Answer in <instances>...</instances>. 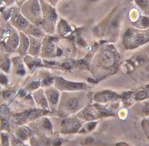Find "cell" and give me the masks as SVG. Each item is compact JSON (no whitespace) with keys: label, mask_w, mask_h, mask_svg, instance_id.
<instances>
[{"label":"cell","mask_w":149,"mask_h":146,"mask_svg":"<svg viewBox=\"0 0 149 146\" xmlns=\"http://www.w3.org/2000/svg\"><path fill=\"white\" fill-rule=\"evenodd\" d=\"M117 145H127V144H125V143H119V144H117Z\"/></svg>","instance_id":"d590c367"},{"label":"cell","mask_w":149,"mask_h":146,"mask_svg":"<svg viewBox=\"0 0 149 146\" xmlns=\"http://www.w3.org/2000/svg\"><path fill=\"white\" fill-rule=\"evenodd\" d=\"M54 145H55V146H59V145H61V141L60 140H56L53 143Z\"/></svg>","instance_id":"1f68e13d"},{"label":"cell","mask_w":149,"mask_h":146,"mask_svg":"<svg viewBox=\"0 0 149 146\" xmlns=\"http://www.w3.org/2000/svg\"><path fill=\"white\" fill-rule=\"evenodd\" d=\"M34 35L36 36H38L40 35V32L38 30H35L34 31Z\"/></svg>","instance_id":"836d02e7"},{"label":"cell","mask_w":149,"mask_h":146,"mask_svg":"<svg viewBox=\"0 0 149 146\" xmlns=\"http://www.w3.org/2000/svg\"><path fill=\"white\" fill-rule=\"evenodd\" d=\"M103 59L105 63L108 65H111L114 62V57L111 52L106 50L105 51L103 55Z\"/></svg>","instance_id":"7a4b0ae2"},{"label":"cell","mask_w":149,"mask_h":146,"mask_svg":"<svg viewBox=\"0 0 149 146\" xmlns=\"http://www.w3.org/2000/svg\"><path fill=\"white\" fill-rule=\"evenodd\" d=\"M136 2L140 6H145L148 4V0H136Z\"/></svg>","instance_id":"ffe728a7"},{"label":"cell","mask_w":149,"mask_h":146,"mask_svg":"<svg viewBox=\"0 0 149 146\" xmlns=\"http://www.w3.org/2000/svg\"><path fill=\"white\" fill-rule=\"evenodd\" d=\"M83 87V84L81 83H70L67 85L68 89L70 90H77L81 89Z\"/></svg>","instance_id":"5b68a950"},{"label":"cell","mask_w":149,"mask_h":146,"mask_svg":"<svg viewBox=\"0 0 149 146\" xmlns=\"http://www.w3.org/2000/svg\"><path fill=\"white\" fill-rule=\"evenodd\" d=\"M19 43V38L17 34H14L11 40V45L13 48H16L17 47Z\"/></svg>","instance_id":"8992f818"},{"label":"cell","mask_w":149,"mask_h":146,"mask_svg":"<svg viewBox=\"0 0 149 146\" xmlns=\"http://www.w3.org/2000/svg\"><path fill=\"white\" fill-rule=\"evenodd\" d=\"M30 130L26 127H22L17 132L19 138L22 140L26 139L30 134Z\"/></svg>","instance_id":"277c9868"},{"label":"cell","mask_w":149,"mask_h":146,"mask_svg":"<svg viewBox=\"0 0 149 146\" xmlns=\"http://www.w3.org/2000/svg\"><path fill=\"white\" fill-rule=\"evenodd\" d=\"M143 126L147 133L149 135V119L144 121Z\"/></svg>","instance_id":"cb8c5ba5"},{"label":"cell","mask_w":149,"mask_h":146,"mask_svg":"<svg viewBox=\"0 0 149 146\" xmlns=\"http://www.w3.org/2000/svg\"><path fill=\"white\" fill-rule=\"evenodd\" d=\"M17 73L19 74V75H24L25 73V71L23 69H19V70L17 71Z\"/></svg>","instance_id":"f1b7e54d"},{"label":"cell","mask_w":149,"mask_h":146,"mask_svg":"<svg viewBox=\"0 0 149 146\" xmlns=\"http://www.w3.org/2000/svg\"><path fill=\"white\" fill-rule=\"evenodd\" d=\"M96 123L95 122H91L88 125V129L89 130H91L94 128L95 126Z\"/></svg>","instance_id":"83f0119b"},{"label":"cell","mask_w":149,"mask_h":146,"mask_svg":"<svg viewBox=\"0 0 149 146\" xmlns=\"http://www.w3.org/2000/svg\"><path fill=\"white\" fill-rule=\"evenodd\" d=\"M56 17L57 16H56V13L53 11H51L49 13V18L52 21H55L56 19Z\"/></svg>","instance_id":"603a6c76"},{"label":"cell","mask_w":149,"mask_h":146,"mask_svg":"<svg viewBox=\"0 0 149 146\" xmlns=\"http://www.w3.org/2000/svg\"><path fill=\"white\" fill-rule=\"evenodd\" d=\"M0 83L2 84L5 85L8 83V79L4 75H0Z\"/></svg>","instance_id":"44dd1931"},{"label":"cell","mask_w":149,"mask_h":146,"mask_svg":"<svg viewBox=\"0 0 149 146\" xmlns=\"http://www.w3.org/2000/svg\"><path fill=\"white\" fill-rule=\"evenodd\" d=\"M143 40H144V38L141 34H137L135 36L134 38L135 43H136L137 44L142 43L143 42Z\"/></svg>","instance_id":"4fadbf2b"},{"label":"cell","mask_w":149,"mask_h":146,"mask_svg":"<svg viewBox=\"0 0 149 146\" xmlns=\"http://www.w3.org/2000/svg\"><path fill=\"white\" fill-rule=\"evenodd\" d=\"M142 112L144 115L148 116L149 115V102H145L142 104Z\"/></svg>","instance_id":"9c48e42d"},{"label":"cell","mask_w":149,"mask_h":146,"mask_svg":"<svg viewBox=\"0 0 149 146\" xmlns=\"http://www.w3.org/2000/svg\"><path fill=\"white\" fill-rule=\"evenodd\" d=\"M115 96V94L110 92H106V93H102L97 95L96 97L97 100L99 101H109L111 99Z\"/></svg>","instance_id":"3957f363"},{"label":"cell","mask_w":149,"mask_h":146,"mask_svg":"<svg viewBox=\"0 0 149 146\" xmlns=\"http://www.w3.org/2000/svg\"><path fill=\"white\" fill-rule=\"evenodd\" d=\"M63 66L64 67V68L67 69H70L71 68V67L70 66V64L69 63H65L63 64Z\"/></svg>","instance_id":"d6a6232c"},{"label":"cell","mask_w":149,"mask_h":146,"mask_svg":"<svg viewBox=\"0 0 149 146\" xmlns=\"http://www.w3.org/2000/svg\"><path fill=\"white\" fill-rule=\"evenodd\" d=\"M141 24L144 27H147L149 26V19L147 17H144L142 18L141 20Z\"/></svg>","instance_id":"d6986e66"},{"label":"cell","mask_w":149,"mask_h":146,"mask_svg":"<svg viewBox=\"0 0 149 146\" xmlns=\"http://www.w3.org/2000/svg\"><path fill=\"white\" fill-rule=\"evenodd\" d=\"M11 92L9 91H5L3 92V97L5 98H8L10 97L11 95Z\"/></svg>","instance_id":"4316f807"},{"label":"cell","mask_w":149,"mask_h":146,"mask_svg":"<svg viewBox=\"0 0 149 146\" xmlns=\"http://www.w3.org/2000/svg\"><path fill=\"white\" fill-rule=\"evenodd\" d=\"M9 68H10V61L8 60H7V61H5L2 64V69L5 71L8 72Z\"/></svg>","instance_id":"9a60e30c"},{"label":"cell","mask_w":149,"mask_h":146,"mask_svg":"<svg viewBox=\"0 0 149 146\" xmlns=\"http://www.w3.org/2000/svg\"><path fill=\"white\" fill-rule=\"evenodd\" d=\"M1 125H2V127L3 129H8L9 127V124L7 120L6 119H2V122H1Z\"/></svg>","instance_id":"7402d4cb"},{"label":"cell","mask_w":149,"mask_h":146,"mask_svg":"<svg viewBox=\"0 0 149 146\" xmlns=\"http://www.w3.org/2000/svg\"><path fill=\"white\" fill-rule=\"evenodd\" d=\"M1 140H2L3 145L8 146L9 143H8V137L7 134L5 133H2L1 135Z\"/></svg>","instance_id":"5bb4252c"},{"label":"cell","mask_w":149,"mask_h":146,"mask_svg":"<svg viewBox=\"0 0 149 146\" xmlns=\"http://www.w3.org/2000/svg\"><path fill=\"white\" fill-rule=\"evenodd\" d=\"M19 94L21 97H24V96H25L26 95L27 92H26L25 90H22L19 92Z\"/></svg>","instance_id":"4dcf8cb0"},{"label":"cell","mask_w":149,"mask_h":146,"mask_svg":"<svg viewBox=\"0 0 149 146\" xmlns=\"http://www.w3.org/2000/svg\"><path fill=\"white\" fill-rule=\"evenodd\" d=\"M149 97V87L140 90L136 92L135 95V99L137 101H142Z\"/></svg>","instance_id":"6da1fadb"},{"label":"cell","mask_w":149,"mask_h":146,"mask_svg":"<svg viewBox=\"0 0 149 146\" xmlns=\"http://www.w3.org/2000/svg\"><path fill=\"white\" fill-rule=\"evenodd\" d=\"M52 83V80L50 78H47L44 80V84L46 85H49Z\"/></svg>","instance_id":"d4e9b609"},{"label":"cell","mask_w":149,"mask_h":146,"mask_svg":"<svg viewBox=\"0 0 149 146\" xmlns=\"http://www.w3.org/2000/svg\"><path fill=\"white\" fill-rule=\"evenodd\" d=\"M39 86L40 82L38 81H34L30 84V88L33 89H36L37 88H38Z\"/></svg>","instance_id":"e0dca14e"},{"label":"cell","mask_w":149,"mask_h":146,"mask_svg":"<svg viewBox=\"0 0 149 146\" xmlns=\"http://www.w3.org/2000/svg\"><path fill=\"white\" fill-rule=\"evenodd\" d=\"M43 126L45 127L46 129H52V125L50 121L47 119H44V122H43Z\"/></svg>","instance_id":"2e32d148"},{"label":"cell","mask_w":149,"mask_h":146,"mask_svg":"<svg viewBox=\"0 0 149 146\" xmlns=\"http://www.w3.org/2000/svg\"><path fill=\"white\" fill-rule=\"evenodd\" d=\"M40 45L38 42L36 40H33L32 42V48L35 52H37L39 50Z\"/></svg>","instance_id":"7c38bea8"},{"label":"cell","mask_w":149,"mask_h":146,"mask_svg":"<svg viewBox=\"0 0 149 146\" xmlns=\"http://www.w3.org/2000/svg\"><path fill=\"white\" fill-rule=\"evenodd\" d=\"M62 50H61L60 49H58V50H57V56H60V55H61V54H62Z\"/></svg>","instance_id":"e575fe53"},{"label":"cell","mask_w":149,"mask_h":146,"mask_svg":"<svg viewBox=\"0 0 149 146\" xmlns=\"http://www.w3.org/2000/svg\"><path fill=\"white\" fill-rule=\"evenodd\" d=\"M32 10L35 15H38L40 14L41 9H40L38 3L37 2H35L33 4L32 6Z\"/></svg>","instance_id":"ba28073f"},{"label":"cell","mask_w":149,"mask_h":146,"mask_svg":"<svg viewBox=\"0 0 149 146\" xmlns=\"http://www.w3.org/2000/svg\"><path fill=\"white\" fill-rule=\"evenodd\" d=\"M59 99V95L58 94H54L51 97V101L54 104H56Z\"/></svg>","instance_id":"ac0fdd59"},{"label":"cell","mask_w":149,"mask_h":146,"mask_svg":"<svg viewBox=\"0 0 149 146\" xmlns=\"http://www.w3.org/2000/svg\"><path fill=\"white\" fill-rule=\"evenodd\" d=\"M16 19L18 24L22 27H26L28 25V21L25 19L24 18H23L21 15H19V16L16 17Z\"/></svg>","instance_id":"52a82bcc"},{"label":"cell","mask_w":149,"mask_h":146,"mask_svg":"<svg viewBox=\"0 0 149 146\" xmlns=\"http://www.w3.org/2000/svg\"><path fill=\"white\" fill-rule=\"evenodd\" d=\"M29 40L24 35H22V44L24 49L27 50L29 46Z\"/></svg>","instance_id":"30bf717a"},{"label":"cell","mask_w":149,"mask_h":146,"mask_svg":"<svg viewBox=\"0 0 149 146\" xmlns=\"http://www.w3.org/2000/svg\"><path fill=\"white\" fill-rule=\"evenodd\" d=\"M77 105V101L74 99H71L67 103L68 107L70 109H74L76 108Z\"/></svg>","instance_id":"8fae6325"},{"label":"cell","mask_w":149,"mask_h":146,"mask_svg":"<svg viewBox=\"0 0 149 146\" xmlns=\"http://www.w3.org/2000/svg\"><path fill=\"white\" fill-rule=\"evenodd\" d=\"M54 50V47L53 45H49L48 48H47V53L49 54L53 52Z\"/></svg>","instance_id":"484cf974"},{"label":"cell","mask_w":149,"mask_h":146,"mask_svg":"<svg viewBox=\"0 0 149 146\" xmlns=\"http://www.w3.org/2000/svg\"><path fill=\"white\" fill-rule=\"evenodd\" d=\"M79 126H80V124H79V123H74L73 126V129L74 130L78 129H79Z\"/></svg>","instance_id":"f546056e"}]
</instances>
